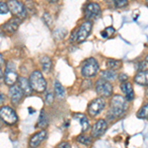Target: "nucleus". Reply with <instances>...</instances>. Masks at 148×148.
<instances>
[{
	"instance_id": "1",
	"label": "nucleus",
	"mask_w": 148,
	"mask_h": 148,
	"mask_svg": "<svg viewBox=\"0 0 148 148\" xmlns=\"http://www.w3.org/2000/svg\"><path fill=\"white\" fill-rule=\"evenodd\" d=\"M128 102L123 95H113L109 103L108 118L111 120H118L123 116L128 110Z\"/></svg>"
},
{
	"instance_id": "2",
	"label": "nucleus",
	"mask_w": 148,
	"mask_h": 148,
	"mask_svg": "<svg viewBox=\"0 0 148 148\" xmlns=\"http://www.w3.org/2000/svg\"><path fill=\"white\" fill-rule=\"evenodd\" d=\"M93 23L90 20H86L79 25V27L73 30L72 34L70 36V42L75 44H81L88 39L92 33Z\"/></svg>"
},
{
	"instance_id": "3",
	"label": "nucleus",
	"mask_w": 148,
	"mask_h": 148,
	"mask_svg": "<svg viewBox=\"0 0 148 148\" xmlns=\"http://www.w3.org/2000/svg\"><path fill=\"white\" fill-rule=\"evenodd\" d=\"M29 81H30V84L32 86L33 90L36 93H44L47 90V80L44 77V74L42 71L40 70H36L33 71L30 74V77H29Z\"/></svg>"
},
{
	"instance_id": "4",
	"label": "nucleus",
	"mask_w": 148,
	"mask_h": 148,
	"mask_svg": "<svg viewBox=\"0 0 148 148\" xmlns=\"http://www.w3.org/2000/svg\"><path fill=\"white\" fill-rule=\"evenodd\" d=\"M99 62L94 57H88L83 61L81 65V75L87 79H91L95 77L99 72Z\"/></svg>"
},
{
	"instance_id": "5",
	"label": "nucleus",
	"mask_w": 148,
	"mask_h": 148,
	"mask_svg": "<svg viewBox=\"0 0 148 148\" xmlns=\"http://www.w3.org/2000/svg\"><path fill=\"white\" fill-rule=\"evenodd\" d=\"M106 100L102 97H98L93 99L91 102L88 104L87 107V114L90 118H96L104 111L106 108Z\"/></svg>"
},
{
	"instance_id": "6",
	"label": "nucleus",
	"mask_w": 148,
	"mask_h": 148,
	"mask_svg": "<svg viewBox=\"0 0 148 148\" xmlns=\"http://www.w3.org/2000/svg\"><path fill=\"white\" fill-rule=\"evenodd\" d=\"M95 90H96L97 94L99 95V97L106 99V98H110L113 96L114 87L110 81L100 78L95 83Z\"/></svg>"
},
{
	"instance_id": "7",
	"label": "nucleus",
	"mask_w": 148,
	"mask_h": 148,
	"mask_svg": "<svg viewBox=\"0 0 148 148\" xmlns=\"http://www.w3.org/2000/svg\"><path fill=\"white\" fill-rule=\"evenodd\" d=\"M0 118L4 123L8 125H14L18 121V116L16 111L10 106H2L0 109Z\"/></svg>"
},
{
	"instance_id": "8",
	"label": "nucleus",
	"mask_w": 148,
	"mask_h": 148,
	"mask_svg": "<svg viewBox=\"0 0 148 148\" xmlns=\"http://www.w3.org/2000/svg\"><path fill=\"white\" fill-rule=\"evenodd\" d=\"M7 5L9 7L10 13L14 17L24 19L27 16V10L25 8V5L19 0H8Z\"/></svg>"
},
{
	"instance_id": "9",
	"label": "nucleus",
	"mask_w": 148,
	"mask_h": 148,
	"mask_svg": "<svg viewBox=\"0 0 148 148\" xmlns=\"http://www.w3.org/2000/svg\"><path fill=\"white\" fill-rule=\"evenodd\" d=\"M107 130H108V121L104 119H99L92 125L90 135L92 138H99L106 132Z\"/></svg>"
},
{
	"instance_id": "10",
	"label": "nucleus",
	"mask_w": 148,
	"mask_h": 148,
	"mask_svg": "<svg viewBox=\"0 0 148 148\" xmlns=\"http://www.w3.org/2000/svg\"><path fill=\"white\" fill-rule=\"evenodd\" d=\"M11 62L7 64L5 68V73H4V82L7 86L11 87V86L15 85L18 82L19 76L17 71L15 70V67L13 65H11Z\"/></svg>"
},
{
	"instance_id": "11",
	"label": "nucleus",
	"mask_w": 148,
	"mask_h": 148,
	"mask_svg": "<svg viewBox=\"0 0 148 148\" xmlns=\"http://www.w3.org/2000/svg\"><path fill=\"white\" fill-rule=\"evenodd\" d=\"M25 96H26L25 93H24V91L22 90V88L19 86V84H15L9 88L8 97L13 104H15V105L19 104Z\"/></svg>"
},
{
	"instance_id": "12",
	"label": "nucleus",
	"mask_w": 148,
	"mask_h": 148,
	"mask_svg": "<svg viewBox=\"0 0 148 148\" xmlns=\"http://www.w3.org/2000/svg\"><path fill=\"white\" fill-rule=\"evenodd\" d=\"M47 131L46 130H40L38 132L34 133L29 140V147L30 148H39L42 143L47 139Z\"/></svg>"
},
{
	"instance_id": "13",
	"label": "nucleus",
	"mask_w": 148,
	"mask_h": 148,
	"mask_svg": "<svg viewBox=\"0 0 148 148\" xmlns=\"http://www.w3.org/2000/svg\"><path fill=\"white\" fill-rule=\"evenodd\" d=\"M101 6L96 2H89L84 7V17L87 20L93 19L101 14Z\"/></svg>"
},
{
	"instance_id": "14",
	"label": "nucleus",
	"mask_w": 148,
	"mask_h": 148,
	"mask_svg": "<svg viewBox=\"0 0 148 148\" xmlns=\"http://www.w3.org/2000/svg\"><path fill=\"white\" fill-rule=\"evenodd\" d=\"M21 19L17 18V17H14L9 19L7 22H5L4 24H2V31L6 33L7 35H13L14 33L17 32L18 28L20 27V24H21Z\"/></svg>"
},
{
	"instance_id": "15",
	"label": "nucleus",
	"mask_w": 148,
	"mask_h": 148,
	"mask_svg": "<svg viewBox=\"0 0 148 148\" xmlns=\"http://www.w3.org/2000/svg\"><path fill=\"white\" fill-rule=\"evenodd\" d=\"M120 88H121V91L123 92V96L126 98V100L128 102L132 101L134 99L135 95H134V91H133V86L130 82L126 81V82L121 83Z\"/></svg>"
},
{
	"instance_id": "16",
	"label": "nucleus",
	"mask_w": 148,
	"mask_h": 148,
	"mask_svg": "<svg viewBox=\"0 0 148 148\" xmlns=\"http://www.w3.org/2000/svg\"><path fill=\"white\" fill-rule=\"evenodd\" d=\"M73 118L75 119V120L79 121L81 127H82L83 133H85L86 131H88L90 130V123H89V120H88L86 114H81V113H75L73 114Z\"/></svg>"
},
{
	"instance_id": "17",
	"label": "nucleus",
	"mask_w": 148,
	"mask_h": 148,
	"mask_svg": "<svg viewBox=\"0 0 148 148\" xmlns=\"http://www.w3.org/2000/svg\"><path fill=\"white\" fill-rule=\"evenodd\" d=\"M133 81L140 86H146L148 87V70L138 71L133 77Z\"/></svg>"
},
{
	"instance_id": "18",
	"label": "nucleus",
	"mask_w": 148,
	"mask_h": 148,
	"mask_svg": "<svg viewBox=\"0 0 148 148\" xmlns=\"http://www.w3.org/2000/svg\"><path fill=\"white\" fill-rule=\"evenodd\" d=\"M18 84L21 88H22V90L24 91V93H25L26 96H30V95H32V93L34 92V90H33V88H32V86H31L30 81H29L28 78L20 76L18 79Z\"/></svg>"
},
{
	"instance_id": "19",
	"label": "nucleus",
	"mask_w": 148,
	"mask_h": 148,
	"mask_svg": "<svg viewBox=\"0 0 148 148\" xmlns=\"http://www.w3.org/2000/svg\"><path fill=\"white\" fill-rule=\"evenodd\" d=\"M40 68L42 71L46 74H49L52 69V60L49 56H42L40 59Z\"/></svg>"
},
{
	"instance_id": "20",
	"label": "nucleus",
	"mask_w": 148,
	"mask_h": 148,
	"mask_svg": "<svg viewBox=\"0 0 148 148\" xmlns=\"http://www.w3.org/2000/svg\"><path fill=\"white\" fill-rule=\"evenodd\" d=\"M49 116H47L46 111H45V110H42L36 126H37L38 128H40V130H46V127L49 125Z\"/></svg>"
},
{
	"instance_id": "21",
	"label": "nucleus",
	"mask_w": 148,
	"mask_h": 148,
	"mask_svg": "<svg viewBox=\"0 0 148 148\" xmlns=\"http://www.w3.org/2000/svg\"><path fill=\"white\" fill-rule=\"evenodd\" d=\"M106 66L110 70L116 71L123 67V61L120 60V59L109 58L108 60L106 61Z\"/></svg>"
},
{
	"instance_id": "22",
	"label": "nucleus",
	"mask_w": 148,
	"mask_h": 148,
	"mask_svg": "<svg viewBox=\"0 0 148 148\" xmlns=\"http://www.w3.org/2000/svg\"><path fill=\"white\" fill-rule=\"evenodd\" d=\"M66 91L64 89V87L62 86L61 83H59L58 81L54 82V95L57 99H63L65 97Z\"/></svg>"
},
{
	"instance_id": "23",
	"label": "nucleus",
	"mask_w": 148,
	"mask_h": 148,
	"mask_svg": "<svg viewBox=\"0 0 148 148\" xmlns=\"http://www.w3.org/2000/svg\"><path fill=\"white\" fill-rule=\"evenodd\" d=\"M101 78L102 79H105L107 81H113L116 78H118V75H116V71L114 70H110V69H106V70L101 71Z\"/></svg>"
},
{
	"instance_id": "24",
	"label": "nucleus",
	"mask_w": 148,
	"mask_h": 148,
	"mask_svg": "<svg viewBox=\"0 0 148 148\" xmlns=\"http://www.w3.org/2000/svg\"><path fill=\"white\" fill-rule=\"evenodd\" d=\"M76 141L83 145H86V146H90L92 144V136L91 135H86L85 133H81L76 137Z\"/></svg>"
},
{
	"instance_id": "25",
	"label": "nucleus",
	"mask_w": 148,
	"mask_h": 148,
	"mask_svg": "<svg viewBox=\"0 0 148 148\" xmlns=\"http://www.w3.org/2000/svg\"><path fill=\"white\" fill-rule=\"evenodd\" d=\"M136 118L140 120H147L148 119V103L143 104L136 113Z\"/></svg>"
},
{
	"instance_id": "26",
	"label": "nucleus",
	"mask_w": 148,
	"mask_h": 148,
	"mask_svg": "<svg viewBox=\"0 0 148 148\" xmlns=\"http://www.w3.org/2000/svg\"><path fill=\"white\" fill-rule=\"evenodd\" d=\"M116 34V29L114 27H112V26H110V27H107L105 28L104 30L101 32V37L104 38V39H109V38H111L112 36H114Z\"/></svg>"
},
{
	"instance_id": "27",
	"label": "nucleus",
	"mask_w": 148,
	"mask_h": 148,
	"mask_svg": "<svg viewBox=\"0 0 148 148\" xmlns=\"http://www.w3.org/2000/svg\"><path fill=\"white\" fill-rule=\"evenodd\" d=\"M42 21H44L45 24H46V25L49 28H51L52 25H53L52 16L49 13V12H46V13H44V15H42Z\"/></svg>"
},
{
	"instance_id": "28",
	"label": "nucleus",
	"mask_w": 148,
	"mask_h": 148,
	"mask_svg": "<svg viewBox=\"0 0 148 148\" xmlns=\"http://www.w3.org/2000/svg\"><path fill=\"white\" fill-rule=\"evenodd\" d=\"M113 3L116 8H125V6H127L128 0H113Z\"/></svg>"
},
{
	"instance_id": "29",
	"label": "nucleus",
	"mask_w": 148,
	"mask_h": 148,
	"mask_svg": "<svg viewBox=\"0 0 148 148\" xmlns=\"http://www.w3.org/2000/svg\"><path fill=\"white\" fill-rule=\"evenodd\" d=\"M8 12L10 11H9V7L7 5V2L1 1L0 2V13H1V15H5Z\"/></svg>"
},
{
	"instance_id": "30",
	"label": "nucleus",
	"mask_w": 148,
	"mask_h": 148,
	"mask_svg": "<svg viewBox=\"0 0 148 148\" xmlns=\"http://www.w3.org/2000/svg\"><path fill=\"white\" fill-rule=\"evenodd\" d=\"M54 101V95L51 92H47V95L45 96V102L47 105H51Z\"/></svg>"
},
{
	"instance_id": "31",
	"label": "nucleus",
	"mask_w": 148,
	"mask_h": 148,
	"mask_svg": "<svg viewBox=\"0 0 148 148\" xmlns=\"http://www.w3.org/2000/svg\"><path fill=\"white\" fill-rule=\"evenodd\" d=\"M118 79H119L120 82L123 83V82H126V81L128 80V76L126 75L125 73H120L118 75Z\"/></svg>"
},
{
	"instance_id": "32",
	"label": "nucleus",
	"mask_w": 148,
	"mask_h": 148,
	"mask_svg": "<svg viewBox=\"0 0 148 148\" xmlns=\"http://www.w3.org/2000/svg\"><path fill=\"white\" fill-rule=\"evenodd\" d=\"M146 65H147V62L145 60L141 61L137 64V68H138V71H142V70H146Z\"/></svg>"
},
{
	"instance_id": "33",
	"label": "nucleus",
	"mask_w": 148,
	"mask_h": 148,
	"mask_svg": "<svg viewBox=\"0 0 148 148\" xmlns=\"http://www.w3.org/2000/svg\"><path fill=\"white\" fill-rule=\"evenodd\" d=\"M56 148H71V145H70V143L67 141H62L57 145Z\"/></svg>"
},
{
	"instance_id": "34",
	"label": "nucleus",
	"mask_w": 148,
	"mask_h": 148,
	"mask_svg": "<svg viewBox=\"0 0 148 148\" xmlns=\"http://www.w3.org/2000/svg\"><path fill=\"white\" fill-rule=\"evenodd\" d=\"M47 1L49 2V3H51V4H54V3H56L58 0H47Z\"/></svg>"
},
{
	"instance_id": "35",
	"label": "nucleus",
	"mask_w": 148,
	"mask_h": 148,
	"mask_svg": "<svg viewBox=\"0 0 148 148\" xmlns=\"http://www.w3.org/2000/svg\"><path fill=\"white\" fill-rule=\"evenodd\" d=\"M145 96H146V98L148 99V88L146 89V91H145Z\"/></svg>"
},
{
	"instance_id": "36",
	"label": "nucleus",
	"mask_w": 148,
	"mask_h": 148,
	"mask_svg": "<svg viewBox=\"0 0 148 148\" xmlns=\"http://www.w3.org/2000/svg\"><path fill=\"white\" fill-rule=\"evenodd\" d=\"M144 60H145V61H146V62L148 63V54H147V56H145V59H144Z\"/></svg>"
},
{
	"instance_id": "37",
	"label": "nucleus",
	"mask_w": 148,
	"mask_h": 148,
	"mask_svg": "<svg viewBox=\"0 0 148 148\" xmlns=\"http://www.w3.org/2000/svg\"><path fill=\"white\" fill-rule=\"evenodd\" d=\"M145 3H146V5L148 6V0H145Z\"/></svg>"
}]
</instances>
